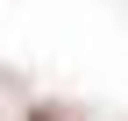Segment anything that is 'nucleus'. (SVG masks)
Segmentation results:
<instances>
[{
	"label": "nucleus",
	"mask_w": 128,
	"mask_h": 121,
	"mask_svg": "<svg viewBox=\"0 0 128 121\" xmlns=\"http://www.w3.org/2000/svg\"><path fill=\"white\" fill-rule=\"evenodd\" d=\"M36 121H57V114H36Z\"/></svg>",
	"instance_id": "nucleus-1"
}]
</instances>
